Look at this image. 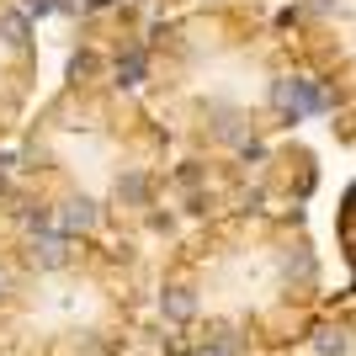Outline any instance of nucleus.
<instances>
[{
  "label": "nucleus",
  "instance_id": "nucleus-1",
  "mask_svg": "<svg viewBox=\"0 0 356 356\" xmlns=\"http://www.w3.org/2000/svg\"><path fill=\"white\" fill-rule=\"evenodd\" d=\"M314 38V106H325L356 138V0H298Z\"/></svg>",
  "mask_w": 356,
  "mask_h": 356
},
{
  "label": "nucleus",
  "instance_id": "nucleus-2",
  "mask_svg": "<svg viewBox=\"0 0 356 356\" xmlns=\"http://www.w3.org/2000/svg\"><path fill=\"white\" fill-rule=\"evenodd\" d=\"M293 356H356V298L319 314L309 335L293 346Z\"/></svg>",
  "mask_w": 356,
  "mask_h": 356
},
{
  "label": "nucleus",
  "instance_id": "nucleus-3",
  "mask_svg": "<svg viewBox=\"0 0 356 356\" xmlns=\"http://www.w3.org/2000/svg\"><path fill=\"white\" fill-rule=\"evenodd\" d=\"M27 255H32V266H38V271H64V266H70V239H64L59 229H38L32 245H27Z\"/></svg>",
  "mask_w": 356,
  "mask_h": 356
},
{
  "label": "nucleus",
  "instance_id": "nucleus-4",
  "mask_svg": "<svg viewBox=\"0 0 356 356\" xmlns=\"http://www.w3.org/2000/svg\"><path fill=\"white\" fill-rule=\"evenodd\" d=\"M86 229H96V202L90 197H70L59 208V234H86Z\"/></svg>",
  "mask_w": 356,
  "mask_h": 356
},
{
  "label": "nucleus",
  "instance_id": "nucleus-5",
  "mask_svg": "<svg viewBox=\"0 0 356 356\" xmlns=\"http://www.w3.org/2000/svg\"><path fill=\"white\" fill-rule=\"evenodd\" d=\"M0 38H6V48H27V16L0 11Z\"/></svg>",
  "mask_w": 356,
  "mask_h": 356
},
{
  "label": "nucleus",
  "instance_id": "nucleus-6",
  "mask_svg": "<svg viewBox=\"0 0 356 356\" xmlns=\"http://www.w3.org/2000/svg\"><path fill=\"white\" fill-rule=\"evenodd\" d=\"M341 245H346V261L356 271V192L346 197V213H341Z\"/></svg>",
  "mask_w": 356,
  "mask_h": 356
},
{
  "label": "nucleus",
  "instance_id": "nucleus-7",
  "mask_svg": "<svg viewBox=\"0 0 356 356\" xmlns=\"http://www.w3.org/2000/svg\"><path fill=\"white\" fill-rule=\"evenodd\" d=\"M118 197H122V202H128V208H138V202H144V197H149V181L138 176V170H128V176L118 181Z\"/></svg>",
  "mask_w": 356,
  "mask_h": 356
},
{
  "label": "nucleus",
  "instance_id": "nucleus-8",
  "mask_svg": "<svg viewBox=\"0 0 356 356\" xmlns=\"http://www.w3.org/2000/svg\"><path fill=\"white\" fill-rule=\"evenodd\" d=\"M118 74H122V86H138V74H144V54H122Z\"/></svg>",
  "mask_w": 356,
  "mask_h": 356
}]
</instances>
